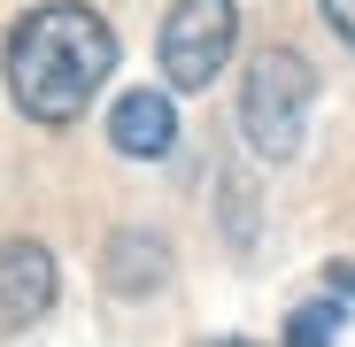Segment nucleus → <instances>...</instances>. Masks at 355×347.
I'll list each match as a JSON object with an SVG mask.
<instances>
[{
    "instance_id": "1",
    "label": "nucleus",
    "mask_w": 355,
    "mask_h": 347,
    "mask_svg": "<svg viewBox=\"0 0 355 347\" xmlns=\"http://www.w3.org/2000/svg\"><path fill=\"white\" fill-rule=\"evenodd\" d=\"M108 70H116V31L93 8H78V0L31 8L16 24V39H8V93L46 132L78 124V116L93 108V93L108 85Z\"/></svg>"
},
{
    "instance_id": "2",
    "label": "nucleus",
    "mask_w": 355,
    "mask_h": 347,
    "mask_svg": "<svg viewBox=\"0 0 355 347\" xmlns=\"http://www.w3.org/2000/svg\"><path fill=\"white\" fill-rule=\"evenodd\" d=\"M309 108H317V70L293 46H263L248 62V85H240V132H248V147L263 162H293L302 154V132H309Z\"/></svg>"
},
{
    "instance_id": "3",
    "label": "nucleus",
    "mask_w": 355,
    "mask_h": 347,
    "mask_svg": "<svg viewBox=\"0 0 355 347\" xmlns=\"http://www.w3.org/2000/svg\"><path fill=\"white\" fill-rule=\"evenodd\" d=\"M232 46H240V8L232 0H178V8L162 16V78L178 93H201L224 62H232Z\"/></svg>"
},
{
    "instance_id": "4",
    "label": "nucleus",
    "mask_w": 355,
    "mask_h": 347,
    "mask_svg": "<svg viewBox=\"0 0 355 347\" xmlns=\"http://www.w3.org/2000/svg\"><path fill=\"white\" fill-rule=\"evenodd\" d=\"M54 294H62V270H54V255L39 240H8L0 247V332H24L54 309Z\"/></svg>"
},
{
    "instance_id": "5",
    "label": "nucleus",
    "mask_w": 355,
    "mask_h": 347,
    "mask_svg": "<svg viewBox=\"0 0 355 347\" xmlns=\"http://www.w3.org/2000/svg\"><path fill=\"white\" fill-rule=\"evenodd\" d=\"M101 278H108V294H124V301L162 294V285H170V240H162V231H147V224L108 231V263H101Z\"/></svg>"
},
{
    "instance_id": "6",
    "label": "nucleus",
    "mask_w": 355,
    "mask_h": 347,
    "mask_svg": "<svg viewBox=\"0 0 355 347\" xmlns=\"http://www.w3.org/2000/svg\"><path fill=\"white\" fill-rule=\"evenodd\" d=\"M108 147L116 154H132V162H162L170 147H178V108H170V93H124L108 108Z\"/></svg>"
},
{
    "instance_id": "7",
    "label": "nucleus",
    "mask_w": 355,
    "mask_h": 347,
    "mask_svg": "<svg viewBox=\"0 0 355 347\" xmlns=\"http://www.w3.org/2000/svg\"><path fill=\"white\" fill-rule=\"evenodd\" d=\"M340 324H347V309L340 301H302L286 317V347H332L340 339Z\"/></svg>"
},
{
    "instance_id": "8",
    "label": "nucleus",
    "mask_w": 355,
    "mask_h": 347,
    "mask_svg": "<svg viewBox=\"0 0 355 347\" xmlns=\"http://www.w3.org/2000/svg\"><path fill=\"white\" fill-rule=\"evenodd\" d=\"M224 193H232V201H224V224H232V247H248V240H255V201H248V186H240V178H232Z\"/></svg>"
},
{
    "instance_id": "9",
    "label": "nucleus",
    "mask_w": 355,
    "mask_h": 347,
    "mask_svg": "<svg viewBox=\"0 0 355 347\" xmlns=\"http://www.w3.org/2000/svg\"><path fill=\"white\" fill-rule=\"evenodd\" d=\"M317 8H324V24H332V31L355 46V0H317Z\"/></svg>"
},
{
    "instance_id": "10",
    "label": "nucleus",
    "mask_w": 355,
    "mask_h": 347,
    "mask_svg": "<svg viewBox=\"0 0 355 347\" xmlns=\"http://www.w3.org/2000/svg\"><path fill=\"white\" fill-rule=\"evenodd\" d=\"M332 294H355V263H332Z\"/></svg>"
},
{
    "instance_id": "11",
    "label": "nucleus",
    "mask_w": 355,
    "mask_h": 347,
    "mask_svg": "<svg viewBox=\"0 0 355 347\" xmlns=\"http://www.w3.org/2000/svg\"><path fill=\"white\" fill-rule=\"evenodd\" d=\"M216 347H255V339H216Z\"/></svg>"
}]
</instances>
